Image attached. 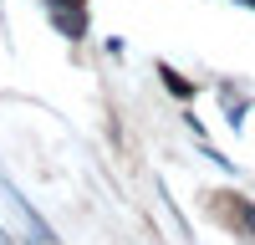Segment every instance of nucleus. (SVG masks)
<instances>
[{"instance_id":"f257e3e1","label":"nucleus","mask_w":255,"mask_h":245,"mask_svg":"<svg viewBox=\"0 0 255 245\" xmlns=\"http://www.w3.org/2000/svg\"><path fill=\"white\" fill-rule=\"evenodd\" d=\"M51 15L67 36H82L87 31V15H82V0H51Z\"/></svg>"},{"instance_id":"f03ea898","label":"nucleus","mask_w":255,"mask_h":245,"mask_svg":"<svg viewBox=\"0 0 255 245\" xmlns=\"http://www.w3.org/2000/svg\"><path fill=\"white\" fill-rule=\"evenodd\" d=\"M163 82H168V87H174V92H179V97H189V92H194V87H189V82H184V77H179V72H163Z\"/></svg>"}]
</instances>
